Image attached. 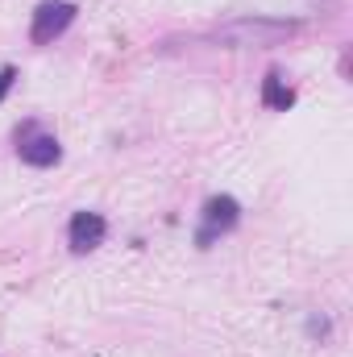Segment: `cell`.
<instances>
[{
	"label": "cell",
	"instance_id": "obj_1",
	"mask_svg": "<svg viewBox=\"0 0 353 357\" xmlns=\"http://www.w3.org/2000/svg\"><path fill=\"white\" fill-rule=\"evenodd\" d=\"M299 29V21H274V17H241V21H229L212 33L216 46L225 50H246V46H278L287 42L291 33Z\"/></svg>",
	"mask_w": 353,
	"mask_h": 357
},
{
	"label": "cell",
	"instance_id": "obj_2",
	"mask_svg": "<svg viewBox=\"0 0 353 357\" xmlns=\"http://www.w3.org/2000/svg\"><path fill=\"white\" fill-rule=\"evenodd\" d=\"M71 21H75V4H67V0H46V4L33 8L29 42H33V46H46V42L63 38V33L71 29Z\"/></svg>",
	"mask_w": 353,
	"mask_h": 357
},
{
	"label": "cell",
	"instance_id": "obj_3",
	"mask_svg": "<svg viewBox=\"0 0 353 357\" xmlns=\"http://www.w3.org/2000/svg\"><path fill=\"white\" fill-rule=\"evenodd\" d=\"M237 220H241V204L233 199V195H212L208 204H204V229H200V250H208L220 233H229V229H237Z\"/></svg>",
	"mask_w": 353,
	"mask_h": 357
},
{
	"label": "cell",
	"instance_id": "obj_4",
	"mask_svg": "<svg viewBox=\"0 0 353 357\" xmlns=\"http://www.w3.org/2000/svg\"><path fill=\"white\" fill-rule=\"evenodd\" d=\"M104 233H108V220L100 212H75L67 225V245L75 254H91L96 245H104Z\"/></svg>",
	"mask_w": 353,
	"mask_h": 357
},
{
	"label": "cell",
	"instance_id": "obj_5",
	"mask_svg": "<svg viewBox=\"0 0 353 357\" xmlns=\"http://www.w3.org/2000/svg\"><path fill=\"white\" fill-rule=\"evenodd\" d=\"M17 150H21V162H25V167H38V171L63 162V146H59V137H50V133H33V137H25Z\"/></svg>",
	"mask_w": 353,
	"mask_h": 357
},
{
	"label": "cell",
	"instance_id": "obj_6",
	"mask_svg": "<svg viewBox=\"0 0 353 357\" xmlns=\"http://www.w3.org/2000/svg\"><path fill=\"white\" fill-rule=\"evenodd\" d=\"M262 104H266V108H274V112H287V108L295 104V91L283 84V75H278V71H270V75L262 79Z\"/></svg>",
	"mask_w": 353,
	"mask_h": 357
},
{
	"label": "cell",
	"instance_id": "obj_7",
	"mask_svg": "<svg viewBox=\"0 0 353 357\" xmlns=\"http://www.w3.org/2000/svg\"><path fill=\"white\" fill-rule=\"evenodd\" d=\"M13 84H17V67H0V100L13 91Z\"/></svg>",
	"mask_w": 353,
	"mask_h": 357
}]
</instances>
